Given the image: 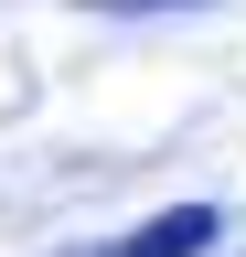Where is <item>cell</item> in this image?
Returning a JSON list of instances; mask_svg holds the SVG:
<instances>
[{
  "label": "cell",
  "instance_id": "6da1fadb",
  "mask_svg": "<svg viewBox=\"0 0 246 257\" xmlns=\"http://www.w3.org/2000/svg\"><path fill=\"white\" fill-rule=\"evenodd\" d=\"M214 236H225V214H214V204H161L150 225H129V236H107V246H86V257H203Z\"/></svg>",
  "mask_w": 246,
  "mask_h": 257
},
{
  "label": "cell",
  "instance_id": "7a4b0ae2",
  "mask_svg": "<svg viewBox=\"0 0 246 257\" xmlns=\"http://www.w3.org/2000/svg\"><path fill=\"white\" fill-rule=\"evenodd\" d=\"M86 11H193V0H86Z\"/></svg>",
  "mask_w": 246,
  "mask_h": 257
}]
</instances>
